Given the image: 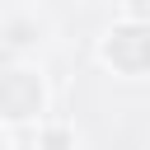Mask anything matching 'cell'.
<instances>
[{"label": "cell", "mask_w": 150, "mask_h": 150, "mask_svg": "<svg viewBox=\"0 0 150 150\" xmlns=\"http://www.w3.org/2000/svg\"><path fill=\"white\" fill-rule=\"evenodd\" d=\"M98 66L112 70L117 80H150V23L141 19H117L98 38Z\"/></svg>", "instance_id": "6da1fadb"}, {"label": "cell", "mask_w": 150, "mask_h": 150, "mask_svg": "<svg viewBox=\"0 0 150 150\" xmlns=\"http://www.w3.org/2000/svg\"><path fill=\"white\" fill-rule=\"evenodd\" d=\"M47 103H52V89H47L42 70H33V66H5L0 70V122L9 131L38 127L47 117Z\"/></svg>", "instance_id": "7a4b0ae2"}, {"label": "cell", "mask_w": 150, "mask_h": 150, "mask_svg": "<svg viewBox=\"0 0 150 150\" xmlns=\"http://www.w3.org/2000/svg\"><path fill=\"white\" fill-rule=\"evenodd\" d=\"M38 150H75V127L61 117H42L38 122Z\"/></svg>", "instance_id": "3957f363"}, {"label": "cell", "mask_w": 150, "mask_h": 150, "mask_svg": "<svg viewBox=\"0 0 150 150\" xmlns=\"http://www.w3.org/2000/svg\"><path fill=\"white\" fill-rule=\"evenodd\" d=\"M122 5V19H141V23H150V0H117Z\"/></svg>", "instance_id": "277c9868"}, {"label": "cell", "mask_w": 150, "mask_h": 150, "mask_svg": "<svg viewBox=\"0 0 150 150\" xmlns=\"http://www.w3.org/2000/svg\"><path fill=\"white\" fill-rule=\"evenodd\" d=\"M0 150H14V131H9L5 122H0Z\"/></svg>", "instance_id": "5b68a950"}]
</instances>
